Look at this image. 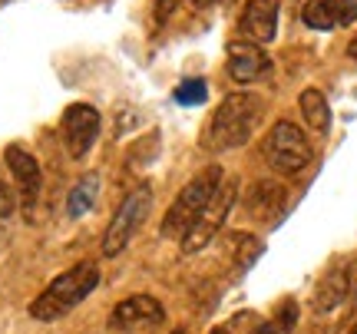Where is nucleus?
<instances>
[{
    "label": "nucleus",
    "instance_id": "obj_12",
    "mask_svg": "<svg viewBox=\"0 0 357 334\" xmlns=\"http://www.w3.org/2000/svg\"><path fill=\"white\" fill-rule=\"evenodd\" d=\"M278 26V0H248L238 17V33L248 43H271Z\"/></svg>",
    "mask_w": 357,
    "mask_h": 334
},
{
    "label": "nucleus",
    "instance_id": "obj_24",
    "mask_svg": "<svg viewBox=\"0 0 357 334\" xmlns=\"http://www.w3.org/2000/svg\"><path fill=\"white\" fill-rule=\"evenodd\" d=\"M347 56H351V60H354V63H357V37L351 40V43H347Z\"/></svg>",
    "mask_w": 357,
    "mask_h": 334
},
{
    "label": "nucleus",
    "instance_id": "obj_7",
    "mask_svg": "<svg viewBox=\"0 0 357 334\" xmlns=\"http://www.w3.org/2000/svg\"><path fill=\"white\" fill-rule=\"evenodd\" d=\"M60 132H63L66 153L73 159H86V153L93 149V142L100 136V113L86 103L66 106L63 119H60Z\"/></svg>",
    "mask_w": 357,
    "mask_h": 334
},
{
    "label": "nucleus",
    "instance_id": "obj_14",
    "mask_svg": "<svg viewBox=\"0 0 357 334\" xmlns=\"http://www.w3.org/2000/svg\"><path fill=\"white\" fill-rule=\"evenodd\" d=\"M298 106H301V116H305L307 129H314V132H328V129H331V106H328V100H324L321 90L307 86V90L298 96Z\"/></svg>",
    "mask_w": 357,
    "mask_h": 334
},
{
    "label": "nucleus",
    "instance_id": "obj_4",
    "mask_svg": "<svg viewBox=\"0 0 357 334\" xmlns=\"http://www.w3.org/2000/svg\"><path fill=\"white\" fill-rule=\"evenodd\" d=\"M261 153H265V162L275 169L278 176H298V172H305L307 162H311V142H307V136L301 132V126L281 119L265 136Z\"/></svg>",
    "mask_w": 357,
    "mask_h": 334
},
{
    "label": "nucleus",
    "instance_id": "obj_2",
    "mask_svg": "<svg viewBox=\"0 0 357 334\" xmlns=\"http://www.w3.org/2000/svg\"><path fill=\"white\" fill-rule=\"evenodd\" d=\"M96 284H100V268H96L93 261H79V265H73L70 271L56 275V278L33 298L30 318H37V321H56V318H63V314H70V311L77 308L79 301H86V298L96 291Z\"/></svg>",
    "mask_w": 357,
    "mask_h": 334
},
{
    "label": "nucleus",
    "instance_id": "obj_16",
    "mask_svg": "<svg viewBox=\"0 0 357 334\" xmlns=\"http://www.w3.org/2000/svg\"><path fill=\"white\" fill-rule=\"evenodd\" d=\"M301 20L314 30H334L337 26V0H307Z\"/></svg>",
    "mask_w": 357,
    "mask_h": 334
},
{
    "label": "nucleus",
    "instance_id": "obj_8",
    "mask_svg": "<svg viewBox=\"0 0 357 334\" xmlns=\"http://www.w3.org/2000/svg\"><path fill=\"white\" fill-rule=\"evenodd\" d=\"M166 321V308L155 301L153 295H132L126 301H119L109 314V328L113 331H155Z\"/></svg>",
    "mask_w": 357,
    "mask_h": 334
},
{
    "label": "nucleus",
    "instance_id": "obj_5",
    "mask_svg": "<svg viewBox=\"0 0 357 334\" xmlns=\"http://www.w3.org/2000/svg\"><path fill=\"white\" fill-rule=\"evenodd\" d=\"M235 202H238V182L222 179V185L215 189V195L208 199V206L199 212V219L192 222L189 231L182 235V252H185V255L202 252L205 245L218 235V229L225 225V219H229V212L235 208Z\"/></svg>",
    "mask_w": 357,
    "mask_h": 334
},
{
    "label": "nucleus",
    "instance_id": "obj_15",
    "mask_svg": "<svg viewBox=\"0 0 357 334\" xmlns=\"http://www.w3.org/2000/svg\"><path fill=\"white\" fill-rule=\"evenodd\" d=\"M96 195H100V176L96 172H89V176H83V179L70 189V199H66V212L73 215V219H79V215H86L89 208L96 206Z\"/></svg>",
    "mask_w": 357,
    "mask_h": 334
},
{
    "label": "nucleus",
    "instance_id": "obj_23",
    "mask_svg": "<svg viewBox=\"0 0 357 334\" xmlns=\"http://www.w3.org/2000/svg\"><path fill=\"white\" fill-rule=\"evenodd\" d=\"M199 10H205V7H215V3H222V0H192Z\"/></svg>",
    "mask_w": 357,
    "mask_h": 334
},
{
    "label": "nucleus",
    "instance_id": "obj_6",
    "mask_svg": "<svg viewBox=\"0 0 357 334\" xmlns=\"http://www.w3.org/2000/svg\"><path fill=\"white\" fill-rule=\"evenodd\" d=\"M149 208H153V189L149 185H139V189H132V192L123 199V206L116 208L113 222H109V229L102 235V255H119L129 242H132V235L139 229L146 215H149Z\"/></svg>",
    "mask_w": 357,
    "mask_h": 334
},
{
    "label": "nucleus",
    "instance_id": "obj_18",
    "mask_svg": "<svg viewBox=\"0 0 357 334\" xmlns=\"http://www.w3.org/2000/svg\"><path fill=\"white\" fill-rule=\"evenodd\" d=\"M205 96H208V86H205V79H182L176 86V103L178 106H202Z\"/></svg>",
    "mask_w": 357,
    "mask_h": 334
},
{
    "label": "nucleus",
    "instance_id": "obj_3",
    "mask_svg": "<svg viewBox=\"0 0 357 334\" xmlns=\"http://www.w3.org/2000/svg\"><path fill=\"white\" fill-rule=\"evenodd\" d=\"M222 179H225V172H222V166H205L195 179L178 192V199L169 206L166 219H162V235L166 238H182L185 231H189V225L195 219H199V212H202L205 206H208V199L215 195V189L222 185Z\"/></svg>",
    "mask_w": 357,
    "mask_h": 334
},
{
    "label": "nucleus",
    "instance_id": "obj_25",
    "mask_svg": "<svg viewBox=\"0 0 357 334\" xmlns=\"http://www.w3.org/2000/svg\"><path fill=\"white\" fill-rule=\"evenodd\" d=\"M208 334H231V331H229V328H212Z\"/></svg>",
    "mask_w": 357,
    "mask_h": 334
},
{
    "label": "nucleus",
    "instance_id": "obj_17",
    "mask_svg": "<svg viewBox=\"0 0 357 334\" xmlns=\"http://www.w3.org/2000/svg\"><path fill=\"white\" fill-rule=\"evenodd\" d=\"M294 324H298V305L288 298V301L278 308V314H275V318H268V321H261L252 334H291Z\"/></svg>",
    "mask_w": 357,
    "mask_h": 334
},
{
    "label": "nucleus",
    "instance_id": "obj_22",
    "mask_svg": "<svg viewBox=\"0 0 357 334\" xmlns=\"http://www.w3.org/2000/svg\"><path fill=\"white\" fill-rule=\"evenodd\" d=\"M182 0H155V24H166Z\"/></svg>",
    "mask_w": 357,
    "mask_h": 334
},
{
    "label": "nucleus",
    "instance_id": "obj_21",
    "mask_svg": "<svg viewBox=\"0 0 357 334\" xmlns=\"http://www.w3.org/2000/svg\"><path fill=\"white\" fill-rule=\"evenodd\" d=\"M357 20V0H337V26H347Z\"/></svg>",
    "mask_w": 357,
    "mask_h": 334
},
{
    "label": "nucleus",
    "instance_id": "obj_9",
    "mask_svg": "<svg viewBox=\"0 0 357 334\" xmlns=\"http://www.w3.org/2000/svg\"><path fill=\"white\" fill-rule=\"evenodd\" d=\"M3 162L10 169L13 185H17V195H20V206H24L26 215H33L37 208V195H40V166L37 159L26 153L24 146H7L3 149Z\"/></svg>",
    "mask_w": 357,
    "mask_h": 334
},
{
    "label": "nucleus",
    "instance_id": "obj_10",
    "mask_svg": "<svg viewBox=\"0 0 357 334\" xmlns=\"http://www.w3.org/2000/svg\"><path fill=\"white\" fill-rule=\"evenodd\" d=\"M284 206H288V192L278 182H255L242 199L245 219L258 222V225H278V219L284 215Z\"/></svg>",
    "mask_w": 357,
    "mask_h": 334
},
{
    "label": "nucleus",
    "instance_id": "obj_13",
    "mask_svg": "<svg viewBox=\"0 0 357 334\" xmlns=\"http://www.w3.org/2000/svg\"><path fill=\"white\" fill-rule=\"evenodd\" d=\"M347 295H351V265H331L314 288V311L328 314V311L341 308Z\"/></svg>",
    "mask_w": 357,
    "mask_h": 334
},
{
    "label": "nucleus",
    "instance_id": "obj_19",
    "mask_svg": "<svg viewBox=\"0 0 357 334\" xmlns=\"http://www.w3.org/2000/svg\"><path fill=\"white\" fill-rule=\"evenodd\" d=\"M231 238H235V248H238V255H235L238 271L252 268V265H255V258L261 255V242H258V238H252V235H231Z\"/></svg>",
    "mask_w": 357,
    "mask_h": 334
},
{
    "label": "nucleus",
    "instance_id": "obj_26",
    "mask_svg": "<svg viewBox=\"0 0 357 334\" xmlns=\"http://www.w3.org/2000/svg\"><path fill=\"white\" fill-rule=\"evenodd\" d=\"M172 334H189V331H182V328H176V331H172Z\"/></svg>",
    "mask_w": 357,
    "mask_h": 334
},
{
    "label": "nucleus",
    "instance_id": "obj_1",
    "mask_svg": "<svg viewBox=\"0 0 357 334\" xmlns=\"http://www.w3.org/2000/svg\"><path fill=\"white\" fill-rule=\"evenodd\" d=\"M258 119H261V100L252 93H229L218 109L212 113V123L205 129V149L212 153H225V149H238L252 139Z\"/></svg>",
    "mask_w": 357,
    "mask_h": 334
},
{
    "label": "nucleus",
    "instance_id": "obj_20",
    "mask_svg": "<svg viewBox=\"0 0 357 334\" xmlns=\"http://www.w3.org/2000/svg\"><path fill=\"white\" fill-rule=\"evenodd\" d=\"M13 215V185H7V179L0 176V219Z\"/></svg>",
    "mask_w": 357,
    "mask_h": 334
},
{
    "label": "nucleus",
    "instance_id": "obj_27",
    "mask_svg": "<svg viewBox=\"0 0 357 334\" xmlns=\"http://www.w3.org/2000/svg\"><path fill=\"white\" fill-rule=\"evenodd\" d=\"M354 334H357V331H354Z\"/></svg>",
    "mask_w": 357,
    "mask_h": 334
},
{
    "label": "nucleus",
    "instance_id": "obj_11",
    "mask_svg": "<svg viewBox=\"0 0 357 334\" xmlns=\"http://www.w3.org/2000/svg\"><path fill=\"white\" fill-rule=\"evenodd\" d=\"M229 73L235 83H258L271 77V56L258 43L235 40L229 43Z\"/></svg>",
    "mask_w": 357,
    "mask_h": 334
}]
</instances>
